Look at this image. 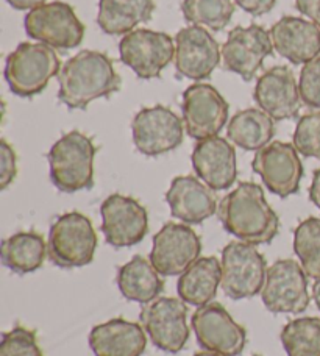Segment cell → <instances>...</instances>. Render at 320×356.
<instances>
[{"mask_svg":"<svg viewBox=\"0 0 320 356\" xmlns=\"http://www.w3.org/2000/svg\"><path fill=\"white\" fill-rule=\"evenodd\" d=\"M217 214L225 232L247 244H271L280 230L278 214L267 203L259 184L252 181L239 183L223 197Z\"/></svg>","mask_w":320,"mask_h":356,"instance_id":"cell-1","label":"cell"},{"mask_svg":"<svg viewBox=\"0 0 320 356\" xmlns=\"http://www.w3.org/2000/svg\"><path fill=\"white\" fill-rule=\"evenodd\" d=\"M58 99L70 110H85L91 102L118 92L122 80L105 54L81 50L58 74Z\"/></svg>","mask_w":320,"mask_h":356,"instance_id":"cell-2","label":"cell"},{"mask_svg":"<svg viewBox=\"0 0 320 356\" xmlns=\"http://www.w3.org/2000/svg\"><path fill=\"white\" fill-rule=\"evenodd\" d=\"M97 154L93 139L81 131H69L56 141L47 154L50 180L61 193L72 194L94 186V156Z\"/></svg>","mask_w":320,"mask_h":356,"instance_id":"cell-3","label":"cell"},{"mask_svg":"<svg viewBox=\"0 0 320 356\" xmlns=\"http://www.w3.org/2000/svg\"><path fill=\"white\" fill-rule=\"evenodd\" d=\"M60 71L61 65L54 47L41 42H22L6 56L5 80L13 94L29 99L42 92Z\"/></svg>","mask_w":320,"mask_h":356,"instance_id":"cell-4","label":"cell"},{"mask_svg":"<svg viewBox=\"0 0 320 356\" xmlns=\"http://www.w3.org/2000/svg\"><path fill=\"white\" fill-rule=\"evenodd\" d=\"M97 234L85 214L70 211L56 218L50 227L47 257L61 269H75L93 263Z\"/></svg>","mask_w":320,"mask_h":356,"instance_id":"cell-5","label":"cell"},{"mask_svg":"<svg viewBox=\"0 0 320 356\" xmlns=\"http://www.w3.org/2000/svg\"><path fill=\"white\" fill-rule=\"evenodd\" d=\"M222 282L225 296L233 300L261 294L266 283L267 263L253 244L233 241L222 250Z\"/></svg>","mask_w":320,"mask_h":356,"instance_id":"cell-6","label":"cell"},{"mask_svg":"<svg viewBox=\"0 0 320 356\" xmlns=\"http://www.w3.org/2000/svg\"><path fill=\"white\" fill-rule=\"evenodd\" d=\"M24 29L31 40L61 50L79 47L85 36V25L72 6L64 2L44 3L29 11Z\"/></svg>","mask_w":320,"mask_h":356,"instance_id":"cell-7","label":"cell"},{"mask_svg":"<svg viewBox=\"0 0 320 356\" xmlns=\"http://www.w3.org/2000/svg\"><path fill=\"white\" fill-rule=\"evenodd\" d=\"M264 307L275 314H300L310 307L308 275L294 259H278L267 267L261 291Z\"/></svg>","mask_w":320,"mask_h":356,"instance_id":"cell-8","label":"cell"},{"mask_svg":"<svg viewBox=\"0 0 320 356\" xmlns=\"http://www.w3.org/2000/svg\"><path fill=\"white\" fill-rule=\"evenodd\" d=\"M141 325L152 344L166 353L182 352L189 339L188 307L174 297L158 298L147 303L139 314Z\"/></svg>","mask_w":320,"mask_h":356,"instance_id":"cell-9","label":"cell"},{"mask_svg":"<svg viewBox=\"0 0 320 356\" xmlns=\"http://www.w3.org/2000/svg\"><path fill=\"white\" fill-rule=\"evenodd\" d=\"M192 330L202 348L222 356H239L244 352L247 332L233 321L221 303L211 302L198 308L191 319Z\"/></svg>","mask_w":320,"mask_h":356,"instance_id":"cell-10","label":"cell"},{"mask_svg":"<svg viewBox=\"0 0 320 356\" xmlns=\"http://www.w3.org/2000/svg\"><path fill=\"white\" fill-rule=\"evenodd\" d=\"M202 253V241L191 227L168 222L155 236L150 263L163 277L182 275Z\"/></svg>","mask_w":320,"mask_h":356,"instance_id":"cell-11","label":"cell"},{"mask_svg":"<svg viewBox=\"0 0 320 356\" xmlns=\"http://www.w3.org/2000/svg\"><path fill=\"white\" fill-rule=\"evenodd\" d=\"M119 54L124 65L139 79H158L174 60L175 47L168 33L139 29L120 40Z\"/></svg>","mask_w":320,"mask_h":356,"instance_id":"cell-12","label":"cell"},{"mask_svg":"<svg viewBox=\"0 0 320 356\" xmlns=\"http://www.w3.org/2000/svg\"><path fill=\"white\" fill-rule=\"evenodd\" d=\"M252 168L255 174L261 177L264 186L281 199L298 193L303 164L296 145L281 141L271 143L256 152Z\"/></svg>","mask_w":320,"mask_h":356,"instance_id":"cell-13","label":"cell"},{"mask_svg":"<svg viewBox=\"0 0 320 356\" xmlns=\"http://www.w3.org/2000/svg\"><path fill=\"white\" fill-rule=\"evenodd\" d=\"M102 233L106 243L122 249L139 244L149 232V214L141 203L122 194L106 197L100 207Z\"/></svg>","mask_w":320,"mask_h":356,"instance_id":"cell-14","label":"cell"},{"mask_svg":"<svg viewBox=\"0 0 320 356\" xmlns=\"http://www.w3.org/2000/svg\"><path fill=\"white\" fill-rule=\"evenodd\" d=\"M133 143L147 156H158L183 143V120L163 105L143 108L131 122Z\"/></svg>","mask_w":320,"mask_h":356,"instance_id":"cell-15","label":"cell"},{"mask_svg":"<svg viewBox=\"0 0 320 356\" xmlns=\"http://www.w3.org/2000/svg\"><path fill=\"white\" fill-rule=\"evenodd\" d=\"M183 122L191 138L217 136L228 120V104L211 85L195 83L183 92Z\"/></svg>","mask_w":320,"mask_h":356,"instance_id":"cell-16","label":"cell"},{"mask_svg":"<svg viewBox=\"0 0 320 356\" xmlns=\"http://www.w3.org/2000/svg\"><path fill=\"white\" fill-rule=\"evenodd\" d=\"M272 52L273 46L267 30L259 25L236 27L230 31L228 40L222 47V63L227 71L250 81Z\"/></svg>","mask_w":320,"mask_h":356,"instance_id":"cell-17","label":"cell"},{"mask_svg":"<svg viewBox=\"0 0 320 356\" xmlns=\"http://www.w3.org/2000/svg\"><path fill=\"white\" fill-rule=\"evenodd\" d=\"M219 44L208 30L191 25L175 36L174 63L180 77L203 80L213 74L221 61Z\"/></svg>","mask_w":320,"mask_h":356,"instance_id":"cell-18","label":"cell"},{"mask_svg":"<svg viewBox=\"0 0 320 356\" xmlns=\"http://www.w3.org/2000/svg\"><path fill=\"white\" fill-rule=\"evenodd\" d=\"M253 97L273 120L294 119L302 105L296 77L286 66H275L262 74L256 81Z\"/></svg>","mask_w":320,"mask_h":356,"instance_id":"cell-19","label":"cell"},{"mask_svg":"<svg viewBox=\"0 0 320 356\" xmlns=\"http://www.w3.org/2000/svg\"><path fill=\"white\" fill-rule=\"evenodd\" d=\"M192 168L213 191L232 188L238 178L236 152L225 138L213 136L198 141L192 152Z\"/></svg>","mask_w":320,"mask_h":356,"instance_id":"cell-20","label":"cell"},{"mask_svg":"<svg viewBox=\"0 0 320 356\" xmlns=\"http://www.w3.org/2000/svg\"><path fill=\"white\" fill-rule=\"evenodd\" d=\"M269 33L273 49L292 65H306L320 54V29L314 22L285 16Z\"/></svg>","mask_w":320,"mask_h":356,"instance_id":"cell-21","label":"cell"},{"mask_svg":"<svg viewBox=\"0 0 320 356\" xmlns=\"http://www.w3.org/2000/svg\"><path fill=\"white\" fill-rule=\"evenodd\" d=\"M170 214L184 224H202L217 211V199L213 189L195 177L183 175L172 180L166 194Z\"/></svg>","mask_w":320,"mask_h":356,"instance_id":"cell-22","label":"cell"},{"mask_svg":"<svg viewBox=\"0 0 320 356\" xmlns=\"http://www.w3.org/2000/svg\"><path fill=\"white\" fill-rule=\"evenodd\" d=\"M89 347L95 356H141L145 352V330L138 322L116 317L89 333Z\"/></svg>","mask_w":320,"mask_h":356,"instance_id":"cell-23","label":"cell"},{"mask_svg":"<svg viewBox=\"0 0 320 356\" xmlns=\"http://www.w3.org/2000/svg\"><path fill=\"white\" fill-rule=\"evenodd\" d=\"M222 282V266L214 257L198 258L189 269L182 273L177 292L191 307H205L213 302Z\"/></svg>","mask_w":320,"mask_h":356,"instance_id":"cell-24","label":"cell"},{"mask_svg":"<svg viewBox=\"0 0 320 356\" xmlns=\"http://www.w3.org/2000/svg\"><path fill=\"white\" fill-rule=\"evenodd\" d=\"M116 282L120 294L127 300L147 305L163 294L164 282L159 278V273L152 266L150 259L136 255L131 261L120 266L118 270Z\"/></svg>","mask_w":320,"mask_h":356,"instance_id":"cell-25","label":"cell"},{"mask_svg":"<svg viewBox=\"0 0 320 356\" xmlns=\"http://www.w3.org/2000/svg\"><path fill=\"white\" fill-rule=\"evenodd\" d=\"M153 0H100L97 24L106 35H127L152 19Z\"/></svg>","mask_w":320,"mask_h":356,"instance_id":"cell-26","label":"cell"},{"mask_svg":"<svg viewBox=\"0 0 320 356\" xmlns=\"http://www.w3.org/2000/svg\"><path fill=\"white\" fill-rule=\"evenodd\" d=\"M227 136L241 149L258 152L271 144L275 136L273 119L262 110L247 108L236 113L230 120Z\"/></svg>","mask_w":320,"mask_h":356,"instance_id":"cell-27","label":"cell"},{"mask_svg":"<svg viewBox=\"0 0 320 356\" xmlns=\"http://www.w3.org/2000/svg\"><path fill=\"white\" fill-rule=\"evenodd\" d=\"M46 257L47 244L36 232H19L2 243V264L19 275L40 269Z\"/></svg>","mask_w":320,"mask_h":356,"instance_id":"cell-28","label":"cell"},{"mask_svg":"<svg viewBox=\"0 0 320 356\" xmlns=\"http://www.w3.org/2000/svg\"><path fill=\"white\" fill-rule=\"evenodd\" d=\"M280 339L287 356H320V319L298 317L287 322Z\"/></svg>","mask_w":320,"mask_h":356,"instance_id":"cell-29","label":"cell"},{"mask_svg":"<svg viewBox=\"0 0 320 356\" xmlns=\"http://www.w3.org/2000/svg\"><path fill=\"white\" fill-rule=\"evenodd\" d=\"M182 11L188 22L221 31L232 21L234 5L232 0H183Z\"/></svg>","mask_w":320,"mask_h":356,"instance_id":"cell-30","label":"cell"},{"mask_svg":"<svg viewBox=\"0 0 320 356\" xmlns=\"http://www.w3.org/2000/svg\"><path fill=\"white\" fill-rule=\"evenodd\" d=\"M294 252L310 278L320 280V219L308 218L294 232Z\"/></svg>","mask_w":320,"mask_h":356,"instance_id":"cell-31","label":"cell"},{"mask_svg":"<svg viewBox=\"0 0 320 356\" xmlns=\"http://www.w3.org/2000/svg\"><path fill=\"white\" fill-rule=\"evenodd\" d=\"M294 145L300 155L320 161V111L300 118L294 131Z\"/></svg>","mask_w":320,"mask_h":356,"instance_id":"cell-32","label":"cell"},{"mask_svg":"<svg viewBox=\"0 0 320 356\" xmlns=\"http://www.w3.org/2000/svg\"><path fill=\"white\" fill-rule=\"evenodd\" d=\"M0 356H44L33 330L17 325L2 334Z\"/></svg>","mask_w":320,"mask_h":356,"instance_id":"cell-33","label":"cell"},{"mask_svg":"<svg viewBox=\"0 0 320 356\" xmlns=\"http://www.w3.org/2000/svg\"><path fill=\"white\" fill-rule=\"evenodd\" d=\"M300 99L310 108L320 110V56L303 66L298 81Z\"/></svg>","mask_w":320,"mask_h":356,"instance_id":"cell-34","label":"cell"},{"mask_svg":"<svg viewBox=\"0 0 320 356\" xmlns=\"http://www.w3.org/2000/svg\"><path fill=\"white\" fill-rule=\"evenodd\" d=\"M0 189H6L13 183L17 174L16 166V152L13 150L11 145L2 139L0 141Z\"/></svg>","mask_w":320,"mask_h":356,"instance_id":"cell-35","label":"cell"},{"mask_svg":"<svg viewBox=\"0 0 320 356\" xmlns=\"http://www.w3.org/2000/svg\"><path fill=\"white\" fill-rule=\"evenodd\" d=\"M239 8L252 16H262L266 13L272 11V8L277 3V0H234Z\"/></svg>","mask_w":320,"mask_h":356,"instance_id":"cell-36","label":"cell"},{"mask_svg":"<svg viewBox=\"0 0 320 356\" xmlns=\"http://www.w3.org/2000/svg\"><path fill=\"white\" fill-rule=\"evenodd\" d=\"M296 8L320 29V0H296Z\"/></svg>","mask_w":320,"mask_h":356,"instance_id":"cell-37","label":"cell"},{"mask_svg":"<svg viewBox=\"0 0 320 356\" xmlns=\"http://www.w3.org/2000/svg\"><path fill=\"white\" fill-rule=\"evenodd\" d=\"M13 8L24 11V10H35L38 6H41L46 3V0H6Z\"/></svg>","mask_w":320,"mask_h":356,"instance_id":"cell-38","label":"cell"},{"mask_svg":"<svg viewBox=\"0 0 320 356\" xmlns=\"http://www.w3.org/2000/svg\"><path fill=\"white\" fill-rule=\"evenodd\" d=\"M310 200L314 203L320 211V169L312 175V183L310 186Z\"/></svg>","mask_w":320,"mask_h":356,"instance_id":"cell-39","label":"cell"},{"mask_svg":"<svg viewBox=\"0 0 320 356\" xmlns=\"http://www.w3.org/2000/svg\"><path fill=\"white\" fill-rule=\"evenodd\" d=\"M312 298H314V302L320 311V280H317V282L312 284Z\"/></svg>","mask_w":320,"mask_h":356,"instance_id":"cell-40","label":"cell"},{"mask_svg":"<svg viewBox=\"0 0 320 356\" xmlns=\"http://www.w3.org/2000/svg\"><path fill=\"white\" fill-rule=\"evenodd\" d=\"M194 356H222V355H219V353H214V352H200V353H195Z\"/></svg>","mask_w":320,"mask_h":356,"instance_id":"cell-41","label":"cell"},{"mask_svg":"<svg viewBox=\"0 0 320 356\" xmlns=\"http://www.w3.org/2000/svg\"><path fill=\"white\" fill-rule=\"evenodd\" d=\"M253 356H259V355H253Z\"/></svg>","mask_w":320,"mask_h":356,"instance_id":"cell-42","label":"cell"}]
</instances>
